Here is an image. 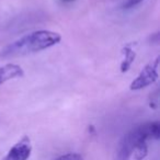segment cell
I'll return each instance as SVG.
<instances>
[{
	"instance_id": "obj_1",
	"label": "cell",
	"mask_w": 160,
	"mask_h": 160,
	"mask_svg": "<svg viewBox=\"0 0 160 160\" xmlns=\"http://www.w3.org/2000/svg\"><path fill=\"white\" fill-rule=\"evenodd\" d=\"M62 35L49 30H38L13 41L0 51V58H14L31 55L57 45Z\"/></svg>"
},
{
	"instance_id": "obj_2",
	"label": "cell",
	"mask_w": 160,
	"mask_h": 160,
	"mask_svg": "<svg viewBox=\"0 0 160 160\" xmlns=\"http://www.w3.org/2000/svg\"><path fill=\"white\" fill-rule=\"evenodd\" d=\"M159 62V56H157L153 60L149 62L140 70V72L137 75V77L132 81V83L129 85V89L132 91H137V90H142L144 88L148 87V86L153 85L158 80V78H159V73H158Z\"/></svg>"
},
{
	"instance_id": "obj_3",
	"label": "cell",
	"mask_w": 160,
	"mask_h": 160,
	"mask_svg": "<svg viewBox=\"0 0 160 160\" xmlns=\"http://www.w3.org/2000/svg\"><path fill=\"white\" fill-rule=\"evenodd\" d=\"M32 144L29 136H23L11 148L2 160H28L32 153Z\"/></svg>"
},
{
	"instance_id": "obj_4",
	"label": "cell",
	"mask_w": 160,
	"mask_h": 160,
	"mask_svg": "<svg viewBox=\"0 0 160 160\" xmlns=\"http://www.w3.org/2000/svg\"><path fill=\"white\" fill-rule=\"evenodd\" d=\"M24 75L22 67L17 64H6L0 67V85L7 82L9 80L21 78Z\"/></svg>"
},
{
	"instance_id": "obj_5",
	"label": "cell",
	"mask_w": 160,
	"mask_h": 160,
	"mask_svg": "<svg viewBox=\"0 0 160 160\" xmlns=\"http://www.w3.org/2000/svg\"><path fill=\"white\" fill-rule=\"evenodd\" d=\"M122 55H123V59L121 62V72H127V71L131 69L132 65L134 64L136 58V52L133 47L132 43L124 45L122 48Z\"/></svg>"
},
{
	"instance_id": "obj_6",
	"label": "cell",
	"mask_w": 160,
	"mask_h": 160,
	"mask_svg": "<svg viewBox=\"0 0 160 160\" xmlns=\"http://www.w3.org/2000/svg\"><path fill=\"white\" fill-rule=\"evenodd\" d=\"M148 155L147 142H139L131 151L127 160H144Z\"/></svg>"
},
{
	"instance_id": "obj_7",
	"label": "cell",
	"mask_w": 160,
	"mask_h": 160,
	"mask_svg": "<svg viewBox=\"0 0 160 160\" xmlns=\"http://www.w3.org/2000/svg\"><path fill=\"white\" fill-rule=\"evenodd\" d=\"M56 160H83V157L78 152H68L59 156Z\"/></svg>"
},
{
	"instance_id": "obj_8",
	"label": "cell",
	"mask_w": 160,
	"mask_h": 160,
	"mask_svg": "<svg viewBox=\"0 0 160 160\" xmlns=\"http://www.w3.org/2000/svg\"><path fill=\"white\" fill-rule=\"evenodd\" d=\"M142 1H144V0H126L124 3V8H126V9L133 8V7H135V6L139 5Z\"/></svg>"
},
{
	"instance_id": "obj_9",
	"label": "cell",
	"mask_w": 160,
	"mask_h": 160,
	"mask_svg": "<svg viewBox=\"0 0 160 160\" xmlns=\"http://www.w3.org/2000/svg\"><path fill=\"white\" fill-rule=\"evenodd\" d=\"M64 1H73V0H64Z\"/></svg>"
}]
</instances>
